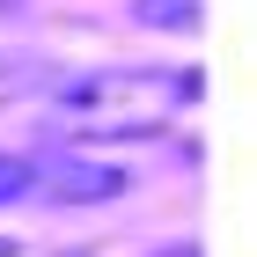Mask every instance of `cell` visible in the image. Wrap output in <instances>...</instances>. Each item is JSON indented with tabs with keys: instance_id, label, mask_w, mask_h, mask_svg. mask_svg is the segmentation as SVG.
I'll list each match as a JSON object with an SVG mask.
<instances>
[{
	"instance_id": "cell-4",
	"label": "cell",
	"mask_w": 257,
	"mask_h": 257,
	"mask_svg": "<svg viewBox=\"0 0 257 257\" xmlns=\"http://www.w3.org/2000/svg\"><path fill=\"white\" fill-rule=\"evenodd\" d=\"M155 257H198V242H169V250H155Z\"/></svg>"
},
{
	"instance_id": "cell-2",
	"label": "cell",
	"mask_w": 257,
	"mask_h": 257,
	"mask_svg": "<svg viewBox=\"0 0 257 257\" xmlns=\"http://www.w3.org/2000/svg\"><path fill=\"white\" fill-rule=\"evenodd\" d=\"M30 169H37V184L52 198H66V206H96V198L125 191V169H110V162H96V155H44V162H30Z\"/></svg>"
},
{
	"instance_id": "cell-3",
	"label": "cell",
	"mask_w": 257,
	"mask_h": 257,
	"mask_svg": "<svg viewBox=\"0 0 257 257\" xmlns=\"http://www.w3.org/2000/svg\"><path fill=\"white\" fill-rule=\"evenodd\" d=\"M30 191H37V169L15 162V155H0V206H15V198H30Z\"/></svg>"
},
{
	"instance_id": "cell-6",
	"label": "cell",
	"mask_w": 257,
	"mask_h": 257,
	"mask_svg": "<svg viewBox=\"0 0 257 257\" xmlns=\"http://www.w3.org/2000/svg\"><path fill=\"white\" fill-rule=\"evenodd\" d=\"M66 257H81V250H66Z\"/></svg>"
},
{
	"instance_id": "cell-5",
	"label": "cell",
	"mask_w": 257,
	"mask_h": 257,
	"mask_svg": "<svg viewBox=\"0 0 257 257\" xmlns=\"http://www.w3.org/2000/svg\"><path fill=\"white\" fill-rule=\"evenodd\" d=\"M0 257H15V235H0Z\"/></svg>"
},
{
	"instance_id": "cell-1",
	"label": "cell",
	"mask_w": 257,
	"mask_h": 257,
	"mask_svg": "<svg viewBox=\"0 0 257 257\" xmlns=\"http://www.w3.org/2000/svg\"><path fill=\"white\" fill-rule=\"evenodd\" d=\"M191 96H198L191 66H103V74H81L74 88H59V125L81 147L155 140Z\"/></svg>"
}]
</instances>
